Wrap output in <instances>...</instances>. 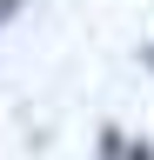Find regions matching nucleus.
I'll use <instances>...</instances> for the list:
<instances>
[{
	"label": "nucleus",
	"mask_w": 154,
	"mask_h": 160,
	"mask_svg": "<svg viewBox=\"0 0 154 160\" xmlns=\"http://www.w3.org/2000/svg\"><path fill=\"white\" fill-rule=\"evenodd\" d=\"M13 7H20V0H0V20H7V13H13Z\"/></svg>",
	"instance_id": "1"
}]
</instances>
